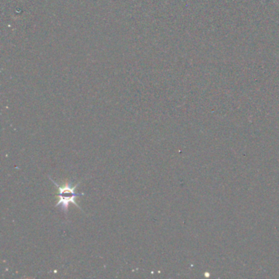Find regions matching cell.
<instances>
[{"mask_svg":"<svg viewBox=\"0 0 279 279\" xmlns=\"http://www.w3.org/2000/svg\"><path fill=\"white\" fill-rule=\"evenodd\" d=\"M50 178L52 183H54L57 188V194L56 197L58 198V202L55 207H58L61 206V209L65 213L66 217L68 216V209H69V205L70 203L75 205L78 209H81L80 206L77 202H75V199L80 198V196L84 195V193H75V189L77 188L80 183H76L75 186H72L71 183L69 181H66L63 184H58L55 181L53 180V178Z\"/></svg>","mask_w":279,"mask_h":279,"instance_id":"6da1fadb","label":"cell"}]
</instances>
